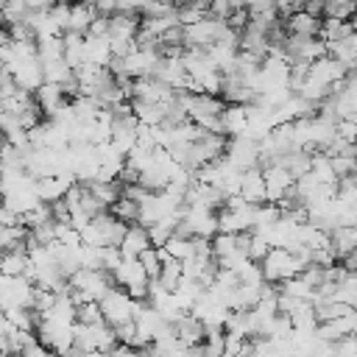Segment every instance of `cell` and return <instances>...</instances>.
<instances>
[{"label": "cell", "mask_w": 357, "mask_h": 357, "mask_svg": "<svg viewBox=\"0 0 357 357\" xmlns=\"http://www.w3.org/2000/svg\"><path fill=\"white\" fill-rule=\"evenodd\" d=\"M173 332H176V340L187 349H198L204 343V326L198 318L192 315H181L176 324H173Z\"/></svg>", "instance_id": "14"}, {"label": "cell", "mask_w": 357, "mask_h": 357, "mask_svg": "<svg viewBox=\"0 0 357 357\" xmlns=\"http://www.w3.org/2000/svg\"><path fill=\"white\" fill-rule=\"evenodd\" d=\"M223 159H226L231 167H237L240 173H245V170H251V167H259V142H254V139H248V137H231V139L226 142Z\"/></svg>", "instance_id": "6"}, {"label": "cell", "mask_w": 357, "mask_h": 357, "mask_svg": "<svg viewBox=\"0 0 357 357\" xmlns=\"http://www.w3.org/2000/svg\"><path fill=\"white\" fill-rule=\"evenodd\" d=\"M351 28H354V33H357V14H354V20H351Z\"/></svg>", "instance_id": "38"}, {"label": "cell", "mask_w": 357, "mask_h": 357, "mask_svg": "<svg viewBox=\"0 0 357 357\" xmlns=\"http://www.w3.org/2000/svg\"><path fill=\"white\" fill-rule=\"evenodd\" d=\"M109 212H112V215H114L120 223H126V226H134V223H137V215H139V204L123 195V198H120V201H117V204H114Z\"/></svg>", "instance_id": "30"}, {"label": "cell", "mask_w": 357, "mask_h": 357, "mask_svg": "<svg viewBox=\"0 0 357 357\" xmlns=\"http://www.w3.org/2000/svg\"><path fill=\"white\" fill-rule=\"evenodd\" d=\"M78 184L75 176H47V178H36V198L42 204H59L64 201V195Z\"/></svg>", "instance_id": "9"}, {"label": "cell", "mask_w": 357, "mask_h": 357, "mask_svg": "<svg viewBox=\"0 0 357 357\" xmlns=\"http://www.w3.org/2000/svg\"><path fill=\"white\" fill-rule=\"evenodd\" d=\"M354 14H357V3H351V0H326L324 3V20L351 22Z\"/></svg>", "instance_id": "26"}, {"label": "cell", "mask_w": 357, "mask_h": 357, "mask_svg": "<svg viewBox=\"0 0 357 357\" xmlns=\"http://www.w3.org/2000/svg\"><path fill=\"white\" fill-rule=\"evenodd\" d=\"M106 209H112L120 198H123V184L120 181H89V184H84Z\"/></svg>", "instance_id": "18"}, {"label": "cell", "mask_w": 357, "mask_h": 357, "mask_svg": "<svg viewBox=\"0 0 357 357\" xmlns=\"http://www.w3.org/2000/svg\"><path fill=\"white\" fill-rule=\"evenodd\" d=\"M167 259V251L165 248H148L145 254H139V265L145 268L148 279H159V271H162V262Z\"/></svg>", "instance_id": "29"}, {"label": "cell", "mask_w": 357, "mask_h": 357, "mask_svg": "<svg viewBox=\"0 0 357 357\" xmlns=\"http://www.w3.org/2000/svg\"><path fill=\"white\" fill-rule=\"evenodd\" d=\"M240 284H248V287H262V284H265L262 265H259V262H248V265L240 271Z\"/></svg>", "instance_id": "34"}, {"label": "cell", "mask_w": 357, "mask_h": 357, "mask_svg": "<svg viewBox=\"0 0 357 357\" xmlns=\"http://www.w3.org/2000/svg\"><path fill=\"white\" fill-rule=\"evenodd\" d=\"M61 42H64V61L73 67V73L86 61V45H84V36L81 33H64L61 36Z\"/></svg>", "instance_id": "17"}, {"label": "cell", "mask_w": 357, "mask_h": 357, "mask_svg": "<svg viewBox=\"0 0 357 357\" xmlns=\"http://www.w3.org/2000/svg\"><path fill=\"white\" fill-rule=\"evenodd\" d=\"M67 284H70L75 293H84L86 301H100L112 287H117V284H114V276H109V273H103V271H89V268H78V271L67 279Z\"/></svg>", "instance_id": "3"}, {"label": "cell", "mask_w": 357, "mask_h": 357, "mask_svg": "<svg viewBox=\"0 0 357 357\" xmlns=\"http://www.w3.org/2000/svg\"><path fill=\"white\" fill-rule=\"evenodd\" d=\"M75 324H84V326L106 324V321H103V312H100V304H98V301H86V304H81L78 312H75Z\"/></svg>", "instance_id": "32"}, {"label": "cell", "mask_w": 357, "mask_h": 357, "mask_svg": "<svg viewBox=\"0 0 357 357\" xmlns=\"http://www.w3.org/2000/svg\"><path fill=\"white\" fill-rule=\"evenodd\" d=\"M220 123H223V137H243L245 128H248V109L245 106H234V103H226L223 114H220Z\"/></svg>", "instance_id": "16"}, {"label": "cell", "mask_w": 357, "mask_h": 357, "mask_svg": "<svg viewBox=\"0 0 357 357\" xmlns=\"http://www.w3.org/2000/svg\"><path fill=\"white\" fill-rule=\"evenodd\" d=\"M181 279H184V273H181V262H176V259L167 257V259L162 262V271H159V284H162L165 290L176 293L178 284H181Z\"/></svg>", "instance_id": "28"}, {"label": "cell", "mask_w": 357, "mask_h": 357, "mask_svg": "<svg viewBox=\"0 0 357 357\" xmlns=\"http://www.w3.org/2000/svg\"><path fill=\"white\" fill-rule=\"evenodd\" d=\"M28 3L25 0H17V3H3V22L11 28V25H20V22H28Z\"/></svg>", "instance_id": "31"}, {"label": "cell", "mask_w": 357, "mask_h": 357, "mask_svg": "<svg viewBox=\"0 0 357 357\" xmlns=\"http://www.w3.org/2000/svg\"><path fill=\"white\" fill-rule=\"evenodd\" d=\"M282 220V209L276 206V204H262V206H257V215H254V234H262V237H268L271 234V229L276 226Z\"/></svg>", "instance_id": "19"}, {"label": "cell", "mask_w": 357, "mask_h": 357, "mask_svg": "<svg viewBox=\"0 0 357 357\" xmlns=\"http://www.w3.org/2000/svg\"><path fill=\"white\" fill-rule=\"evenodd\" d=\"M265 176V195H268V204H282L293 187H296V178L290 176V170H284L282 165H268L262 170Z\"/></svg>", "instance_id": "8"}, {"label": "cell", "mask_w": 357, "mask_h": 357, "mask_svg": "<svg viewBox=\"0 0 357 357\" xmlns=\"http://www.w3.org/2000/svg\"><path fill=\"white\" fill-rule=\"evenodd\" d=\"M335 357H357V335H349L335 343Z\"/></svg>", "instance_id": "35"}, {"label": "cell", "mask_w": 357, "mask_h": 357, "mask_svg": "<svg viewBox=\"0 0 357 357\" xmlns=\"http://www.w3.org/2000/svg\"><path fill=\"white\" fill-rule=\"evenodd\" d=\"M114 284H117L120 290H126L131 298L145 301V298H148V284H151V279H148L145 268L139 265V259H123L120 268L114 271Z\"/></svg>", "instance_id": "4"}, {"label": "cell", "mask_w": 357, "mask_h": 357, "mask_svg": "<svg viewBox=\"0 0 357 357\" xmlns=\"http://www.w3.org/2000/svg\"><path fill=\"white\" fill-rule=\"evenodd\" d=\"M354 28L351 22H340V20H321V33L318 39L326 42V45H335V42H343L346 36H351Z\"/></svg>", "instance_id": "22"}, {"label": "cell", "mask_w": 357, "mask_h": 357, "mask_svg": "<svg viewBox=\"0 0 357 357\" xmlns=\"http://www.w3.org/2000/svg\"><path fill=\"white\" fill-rule=\"evenodd\" d=\"M206 17H209V6L206 3H181V6H176V20H178L181 28L195 25V22H201Z\"/></svg>", "instance_id": "25"}, {"label": "cell", "mask_w": 357, "mask_h": 357, "mask_svg": "<svg viewBox=\"0 0 357 357\" xmlns=\"http://www.w3.org/2000/svg\"><path fill=\"white\" fill-rule=\"evenodd\" d=\"M231 11H234V3H229V0H218V3L209 6V17L220 20V22H226L231 17Z\"/></svg>", "instance_id": "36"}, {"label": "cell", "mask_w": 357, "mask_h": 357, "mask_svg": "<svg viewBox=\"0 0 357 357\" xmlns=\"http://www.w3.org/2000/svg\"><path fill=\"white\" fill-rule=\"evenodd\" d=\"M268 254H271V243H268L262 234H254V231H251V237H248V259L262 265V259H265Z\"/></svg>", "instance_id": "33"}, {"label": "cell", "mask_w": 357, "mask_h": 357, "mask_svg": "<svg viewBox=\"0 0 357 357\" xmlns=\"http://www.w3.org/2000/svg\"><path fill=\"white\" fill-rule=\"evenodd\" d=\"M354 153H357V145H354Z\"/></svg>", "instance_id": "39"}, {"label": "cell", "mask_w": 357, "mask_h": 357, "mask_svg": "<svg viewBox=\"0 0 357 357\" xmlns=\"http://www.w3.org/2000/svg\"><path fill=\"white\" fill-rule=\"evenodd\" d=\"M240 198L251 206H262L268 201L265 195V176H262V167H251L243 173V181H240Z\"/></svg>", "instance_id": "11"}, {"label": "cell", "mask_w": 357, "mask_h": 357, "mask_svg": "<svg viewBox=\"0 0 357 357\" xmlns=\"http://www.w3.org/2000/svg\"><path fill=\"white\" fill-rule=\"evenodd\" d=\"M284 31H287V36H301V39H315L318 33H321V20L318 17H310L304 8L301 11H296L293 17H287L284 22Z\"/></svg>", "instance_id": "13"}, {"label": "cell", "mask_w": 357, "mask_h": 357, "mask_svg": "<svg viewBox=\"0 0 357 357\" xmlns=\"http://www.w3.org/2000/svg\"><path fill=\"white\" fill-rule=\"evenodd\" d=\"M28 268H31V262H28V251H8V254L0 257V271H3V276H8V279L25 276Z\"/></svg>", "instance_id": "21"}, {"label": "cell", "mask_w": 357, "mask_h": 357, "mask_svg": "<svg viewBox=\"0 0 357 357\" xmlns=\"http://www.w3.org/2000/svg\"><path fill=\"white\" fill-rule=\"evenodd\" d=\"M148 248H153V245H151V237H148V229L139 226V223L128 226V229H126V237H123V243H120L123 259H139V254H145Z\"/></svg>", "instance_id": "12"}, {"label": "cell", "mask_w": 357, "mask_h": 357, "mask_svg": "<svg viewBox=\"0 0 357 357\" xmlns=\"http://www.w3.org/2000/svg\"><path fill=\"white\" fill-rule=\"evenodd\" d=\"M95 20H98V6H95V3H75V6H70V22H67V31H70V33H81V36H86Z\"/></svg>", "instance_id": "15"}, {"label": "cell", "mask_w": 357, "mask_h": 357, "mask_svg": "<svg viewBox=\"0 0 357 357\" xmlns=\"http://www.w3.org/2000/svg\"><path fill=\"white\" fill-rule=\"evenodd\" d=\"M310 173L321 181V184H326V187H337L340 181H337V176H335V167H332V159L326 156V153H312V167H310Z\"/></svg>", "instance_id": "23"}, {"label": "cell", "mask_w": 357, "mask_h": 357, "mask_svg": "<svg viewBox=\"0 0 357 357\" xmlns=\"http://www.w3.org/2000/svg\"><path fill=\"white\" fill-rule=\"evenodd\" d=\"M223 31H226V22L206 17V20L195 22V25L181 28L184 47H201V50H206V47H212V45L220 39V33H223Z\"/></svg>", "instance_id": "7"}, {"label": "cell", "mask_w": 357, "mask_h": 357, "mask_svg": "<svg viewBox=\"0 0 357 357\" xmlns=\"http://www.w3.org/2000/svg\"><path fill=\"white\" fill-rule=\"evenodd\" d=\"M301 8H304L310 17H318V20H321V14H324V3H318V0H307V3H301Z\"/></svg>", "instance_id": "37"}, {"label": "cell", "mask_w": 357, "mask_h": 357, "mask_svg": "<svg viewBox=\"0 0 357 357\" xmlns=\"http://www.w3.org/2000/svg\"><path fill=\"white\" fill-rule=\"evenodd\" d=\"M45 67V84H53V86H64L75 78L73 67L61 59V61H53V64H42Z\"/></svg>", "instance_id": "27"}, {"label": "cell", "mask_w": 357, "mask_h": 357, "mask_svg": "<svg viewBox=\"0 0 357 357\" xmlns=\"http://www.w3.org/2000/svg\"><path fill=\"white\" fill-rule=\"evenodd\" d=\"M73 329L75 326H64V324H53V321H39L36 326V340L50 349L53 354H73Z\"/></svg>", "instance_id": "5"}, {"label": "cell", "mask_w": 357, "mask_h": 357, "mask_svg": "<svg viewBox=\"0 0 357 357\" xmlns=\"http://www.w3.org/2000/svg\"><path fill=\"white\" fill-rule=\"evenodd\" d=\"M165 251L170 259L176 262H187L195 251V237H184V234H173L167 243H165Z\"/></svg>", "instance_id": "24"}, {"label": "cell", "mask_w": 357, "mask_h": 357, "mask_svg": "<svg viewBox=\"0 0 357 357\" xmlns=\"http://www.w3.org/2000/svg\"><path fill=\"white\" fill-rule=\"evenodd\" d=\"M33 98H36V103H39V109L50 117L67 98H64V92H61V86H53V84H42L36 92H33Z\"/></svg>", "instance_id": "20"}, {"label": "cell", "mask_w": 357, "mask_h": 357, "mask_svg": "<svg viewBox=\"0 0 357 357\" xmlns=\"http://www.w3.org/2000/svg\"><path fill=\"white\" fill-rule=\"evenodd\" d=\"M312 81H318V84H324V86H335V84H340L346 75H349V70L340 64V61H335L332 56H324V59H318L315 64H310V73H307Z\"/></svg>", "instance_id": "10"}, {"label": "cell", "mask_w": 357, "mask_h": 357, "mask_svg": "<svg viewBox=\"0 0 357 357\" xmlns=\"http://www.w3.org/2000/svg\"><path fill=\"white\" fill-rule=\"evenodd\" d=\"M100 312H103V321L112 326V329H117V326H123V324H128V321H137V315L148 307V301H137V298H131L126 290H120V287H112L100 301Z\"/></svg>", "instance_id": "1"}, {"label": "cell", "mask_w": 357, "mask_h": 357, "mask_svg": "<svg viewBox=\"0 0 357 357\" xmlns=\"http://www.w3.org/2000/svg\"><path fill=\"white\" fill-rule=\"evenodd\" d=\"M301 271H304V262L293 251H284V248H271V254L262 259L265 284H273V287L296 279Z\"/></svg>", "instance_id": "2"}]
</instances>
